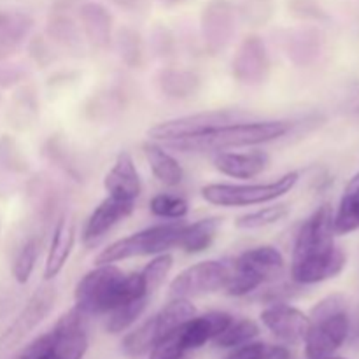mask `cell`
I'll return each instance as SVG.
<instances>
[{
  "instance_id": "obj_1",
  "label": "cell",
  "mask_w": 359,
  "mask_h": 359,
  "mask_svg": "<svg viewBox=\"0 0 359 359\" xmlns=\"http://www.w3.org/2000/svg\"><path fill=\"white\" fill-rule=\"evenodd\" d=\"M333 209L325 203L316 209L298 230L291 255V280L312 286L333 279L346 269L347 256L335 244Z\"/></svg>"
},
{
  "instance_id": "obj_2",
  "label": "cell",
  "mask_w": 359,
  "mask_h": 359,
  "mask_svg": "<svg viewBox=\"0 0 359 359\" xmlns=\"http://www.w3.org/2000/svg\"><path fill=\"white\" fill-rule=\"evenodd\" d=\"M149 297L140 272L125 273L114 263L97 265L74 290L76 309L86 318L109 314L119 305Z\"/></svg>"
},
{
  "instance_id": "obj_3",
  "label": "cell",
  "mask_w": 359,
  "mask_h": 359,
  "mask_svg": "<svg viewBox=\"0 0 359 359\" xmlns=\"http://www.w3.org/2000/svg\"><path fill=\"white\" fill-rule=\"evenodd\" d=\"M291 126L293 123L283 121V119H249V121L219 126V128L198 133V135L163 140L160 144L175 153H221V151L237 149V147H252L272 142L287 135Z\"/></svg>"
},
{
  "instance_id": "obj_4",
  "label": "cell",
  "mask_w": 359,
  "mask_h": 359,
  "mask_svg": "<svg viewBox=\"0 0 359 359\" xmlns=\"http://www.w3.org/2000/svg\"><path fill=\"white\" fill-rule=\"evenodd\" d=\"M351 318L347 302L342 294L323 298L311 311L309 330L305 335L307 359L333 356L349 337Z\"/></svg>"
},
{
  "instance_id": "obj_5",
  "label": "cell",
  "mask_w": 359,
  "mask_h": 359,
  "mask_svg": "<svg viewBox=\"0 0 359 359\" xmlns=\"http://www.w3.org/2000/svg\"><path fill=\"white\" fill-rule=\"evenodd\" d=\"M283 255L272 245H258L244 251L231 259V276L228 280L226 294L248 297L256 293L263 284L276 283L284 273Z\"/></svg>"
},
{
  "instance_id": "obj_6",
  "label": "cell",
  "mask_w": 359,
  "mask_h": 359,
  "mask_svg": "<svg viewBox=\"0 0 359 359\" xmlns=\"http://www.w3.org/2000/svg\"><path fill=\"white\" fill-rule=\"evenodd\" d=\"M300 181V172L293 170L270 182L255 184H207L202 188V196L207 203L217 207H249L263 205L287 195Z\"/></svg>"
},
{
  "instance_id": "obj_7",
  "label": "cell",
  "mask_w": 359,
  "mask_h": 359,
  "mask_svg": "<svg viewBox=\"0 0 359 359\" xmlns=\"http://www.w3.org/2000/svg\"><path fill=\"white\" fill-rule=\"evenodd\" d=\"M184 221H170L161 223L156 226H149L137 233L128 235L125 238L112 242L95 258L97 265H107V263L125 262L130 258L139 256H156L161 252H168L177 244L179 231H181Z\"/></svg>"
},
{
  "instance_id": "obj_8",
  "label": "cell",
  "mask_w": 359,
  "mask_h": 359,
  "mask_svg": "<svg viewBox=\"0 0 359 359\" xmlns=\"http://www.w3.org/2000/svg\"><path fill=\"white\" fill-rule=\"evenodd\" d=\"M196 314L195 305L191 300L184 298H172L160 312L151 316L149 319L137 326L135 330L128 333L123 339V353L130 358H139L144 354L151 353L154 346L163 339L167 333L181 326L188 319H191Z\"/></svg>"
},
{
  "instance_id": "obj_9",
  "label": "cell",
  "mask_w": 359,
  "mask_h": 359,
  "mask_svg": "<svg viewBox=\"0 0 359 359\" xmlns=\"http://www.w3.org/2000/svg\"><path fill=\"white\" fill-rule=\"evenodd\" d=\"M249 119H258V116L248 111H241V109H214V111L196 112V114L161 121L154 125L153 128H149L147 135H149L151 140L163 142V140L198 135V133L210 132V130L219 128V126L238 121H249Z\"/></svg>"
},
{
  "instance_id": "obj_10",
  "label": "cell",
  "mask_w": 359,
  "mask_h": 359,
  "mask_svg": "<svg viewBox=\"0 0 359 359\" xmlns=\"http://www.w3.org/2000/svg\"><path fill=\"white\" fill-rule=\"evenodd\" d=\"M231 276V259H209L182 270L170 283L172 298L205 297L224 290Z\"/></svg>"
},
{
  "instance_id": "obj_11",
  "label": "cell",
  "mask_w": 359,
  "mask_h": 359,
  "mask_svg": "<svg viewBox=\"0 0 359 359\" xmlns=\"http://www.w3.org/2000/svg\"><path fill=\"white\" fill-rule=\"evenodd\" d=\"M86 319L76 307L65 312L46 333V346L37 359H83L88 351Z\"/></svg>"
},
{
  "instance_id": "obj_12",
  "label": "cell",
  "mask_w": 359,
  "mask_h": 359,
  "mask_svg": "<svg viewBox=\"0 0 359 359\" xmlns=\"http://www.w3.org/2000/svg\"><path fill=\"white\" fill-rule=\"evenodd\" d=\"M56 300H58V291L53 284H44L39 287L25 307L21 309L20 314L14 318L6 328V332L0 335V351H11L16 346H20L46 318L55 309Z\"/></svg>"
},
{
  "instance_id": "obj_13",
  "label": "cell",
  "mask_w": 359,
  "mask_h": 359,
  "mask_svg": "<svg viewBox=\"0 0 359 359\" xmlns=\"http://www.w3.org/2000/svg\"><path fill=\"white\" fill-rule=\"evenodd\" d=\"M270 74V56L266 46L258 35H249L238 46L231 62V76L244 86H258Z\"/></svg>"
},
{
  "instance_id": "obj_14",
  "label": "cell",
  "mask_w": 359,
  "mask_h": 359,
  "mask_svg": "<svg viewBox=\"0 0 359 359\" xmlns=\"http://www.w3.org/2000/svg\"><path fill=\"white\" fill-rule=\"evenodd\" d=\"M235 11L223 0H216L205 6L200 18V30L205 49L210 55H217L230 44L235 35Z\"/></svg>"
},
{
  "instance_id": "obj_15",
  "label": "cell",
  "mask_w": 359,
  "mask_h": 359,
  "mask_svg": "<svg viewBox=\"0 0 359 359\" xmlns=\"http://www.w3.org/2000/svg\"><path fill=\"white\" fill-rule=\"evenodd\" d=\"M262 323L273 337L286 344L304 342L309 330V316L286 302L270 304L262 312Z\"/></svg>"
},
{
  "instance_id": "obj_16",
  "label": "cell",
  "mask_w": 359,
  "mask_h": 359,
  "mask_svg": "<svg viewBox=\"0 0 359 359\" xmlns=\"http://www.w3.org/2000/svg\"><path fill=\"white\" fill-rule=\"evenodd\" d=\"M135 205L133 203L121 202L112 196H105L100 203L93 209V212L88 217L83 230V244L84 248H93L97 245L119 221L128 217L133 212Z\"/></svg>"
},
{
  "instance_id": "obj_17",
  "label": "cell",
  "mask_w": 359,
  "mask_h": 359,
  "mask_svg": "<svg viewBox=\"0 0 359 359\" xmlns=\"http://www.w3.org/2000/svg\"><path fill=\"white\" fill-rule=\"evenodd\" d=\"M104 188L112 198L135 205L137 198L142 191V184H140L135 161H133L132 154L128 151H121L118 154L112 168L105 174Z\"/></svg>"
},
{
  "instance_id": "obj_18",
  "label": "cell",
  "mask_w": 359,
  "mask_h": 359,
  "mask_svg": "<svg viewBox=\"0 0 359 359\" xmlns=\"http://www.w3.org/2000/svg\"><path fill=\"white\" fill-rule=\"evenodd\" d=\"M74 244H76V221L69 212H62L55 221L53 226L51 242H49L48 258L44 266V279L51 280L63 270L72 255Z\"/></svg>"
},
{
  "instance_id": "obj_19",
  "label": "cell",
  "mask_w": 359,
  "mask_h": 359,
  "mask_svg": "<svg viewBox=\"0 0 359 359\" xmlns=\"http://www.w3.org/2000/svg\"><path fill=\"white\" fill-rule=\"evenodd\" d=\"M270 165V156L266 151L252 149L245 153L221 151L214 156V167L226 177L233 179H255L266 170Z\"/></svg>"
},
{
  "instance_id": "obj_20",
  "label": "cell",
  "mask_w": 359,
  "mask_h": 359,
  "mask_svg": "<svg viewBox=\"0 0 359 359\" xmlns=\"http://www.w3.org/2000/svg\"><path fill=\"white\" fill-rule=\"evenodd\" d=\"M28 202L34 210L35 223L39 230H46L53 219H56V212L60 209V189L48 175H35L27 184Z\"/></svg>"
},
{
  "instance_id": "obj_21",
  "label": "cell",
  "mask_w": 359,
  "mask_h": 359,
  "mask_svg": "<svg viewBox=\"0 0 359 359\" xmlns=\"http://www.w3.org/2000/svg\"><path fill=\"white\" fill-rule=\"evenodd\" d=\"M81 28L90 46L104 51L112 42V16L102 4L86 2L79 7Z\"/></svg>"
},
{
  "instance_id": "obj_22",
  "label": "cell",
  "mask_w": 359,
  "mask_h": 359,
  "mask_svg": "<svg viewBox=\"0 0 359 359\" xmlns=\"http://www.w3.org/2000/svg\"><path fill=\"white\" fill-rule=\"evenodd\" d=\"M142 153L146 158L147 165L154 177L165 186H179L184 179V170L181 163L168 153L167 147L161 146L156 140H147L142 144Z\"/></svg>"
},
{
  "instance_id": "obj_23",
  "label": "cell",
  "mask_w": 359,
  "mask_h": 359,
  "mask_svg": "<svg viewBox=\"0 0 359 359\" xmlns=\"http://www.w3.org/2000/svg\"><path fill=\"white\" fill-rule=\"evenodd\" d=\"M221 221L217 217H205L196 223H184L179 231L177 244L175 249L188 252V255H200L207 251L216 241L217 230H219Z\"/></svg>"
},
{
  "instance_id": "obj_24",
  "label": "cell",
  "mask_w": 359,
  "mask_h": 359,
  "mask_svg": "<svg viewBox=\"0 0 359 359\" xmlns=\"http://www.w3.org/2000/svg\"><path fill=\"white\" fill-rule=\"evenodd\" d=\"M158 88L161 93L174 100H186L198 93L200 86H202V79L196 72L186 69H161L156 77Z\"/></svg>"
},
{
  "instance_id": "obj_25",
  "label": "cell",
  "mask_w": 359,
  "mask_h": 359,
  "mask_svg": "<svg viewBox=\"0 0 359 359\" xmlns=\"http://www.w3.org/2000/svg\"><path fill=\"white\" fill-rule=\"evenodd\" d=\"M34 27V20L23 13L0 11V60L13 55Z\"/></svg>"
},
{
  "instance_id": "obj_26",
  "label": "cell",
  "mask_w": 359,
  "mask_h": 359,
  "mask_svg": "<svg viewBox=\"0 0 359 359\" xmlns=\"http://www.w3.org/2000/svg\"><path fill=\"white\" fill-rule=\"evenodd\" d=\"M337 235H347L359 230V172L347 182L339 209L333 214Z\"/></svg>"
},
{
  "instance_id": "obj_27",
  "label": "cell",
  "mask_w": 359,
  "mask_h": 359,
  "mask_svg": "<svg viewBox=\"0 0 359 359\" xmlns=\"http://www.w3.org/2000/svg\"><path fill=\"white\" fill-rule=\"evenodd\" d=\"M48 34L62 48L70 49V51H76L81 48L79 27L70 14V9H67V7L53 11L51 16H49Z\"/></svg>"
},
{
  "instance_id": "obj_28",
  "label": "cell",
  "mask_w": 359,
  "mask_h": 359,
  "mask_svg": "<svg viewBox=\"0 0 359 359\" xmlns=\"http://www.w3.org/2000/svg\"><path fill=\"white\" fill-rule=\"evenodd\" d=\"M42 242L37 233H32L20 244V248L14 252L13 259V277L18 284H27L30 276L34 273L35 263H37L39 255H41Z\"/></svg>"
},
{
  "instance_id": "obj_29",
  "label": "cell",
  "mask_w": 359,
  "mask_h": 359,
  "mask_svg": "<svg viewBox=\"0 0 359 359\" xmlns=\"http://www.w3.org/2000/svg\"><path fill=\"white\" fill-rule=\"evenodd\" d=\"M259 335V326L252 319H235L214 339L217 347L235 349L244 344L252 342Z\"/></svg>"
},
{
  "instance_id": "obj_30",
  "label": "cell",
  "mask_w": 359,
  "mask_h": 359,
  "mask_svg": "<svg viewBox=\"0 0 359 359\" xmlns=\"http://www.w3.org/2000/svg\"><path fill=\"white\" fill-rule=\"evenodd\" d=\"M147 300L149 298H140V300H133L130 304L119 305L114 311H111L107 314V323H105V330L112 335H118L123 333L125 330H128L130 326H133L137 323V319L142 316V312L146 311Z\"/></svg>"
},
{
  "instance_id": "obj_31",
  "label": "cell",
  "mask_w": 359,
  "mask_h": 359,
  "mask_svg": "<svg viewBox=\"0 0 359 359\" xmlns=\"http://www.w3.org/2000/svg\"><path fill=\"white\" fill-rule=\"evenodd\" d=\"M44 154L51 163H55L56 167L62 168L67 175L74 177L76 181H81L83 170H81V167L77 165V160L72 154V151L67 147L65 140L60 139L58 135H51V139H49L44 146Z\"/></svg>"
},
{
  "instance_id": "obj_32",
  "label": "cell",
  "mask_w": 359,
  "mask_h": 359,
  "mask_svg": "<svg viewBox=\"0 0 359 359\" xmlns=\"http://www.w3.org/2000/svg\"><path fill=\"white\" fill-rule=\"evenodd\" d=\"M287 214H290V207L286 203H277V205L263 207L256 212L244 214L235 221V226L241 228V230H259V228L279 223Z\"/></svg>"
},
{
  "instance_id": "obj_33",
  "label": "cell",
  "mask_w": 359,
  "mask_h": 359,
  "mask_svg": "<svg viewBox=\"0 0 359 359\" xmlns=\"http://www.w3.org/2000/svg\"><path fill=\"white\" fill-rule=\"evenodd\" d=\"M116 49L123 62L132 69H139L144 63V44L142 39L137 32L130 30V28H123L118 32L116 37Z\"/></svg>"
},
{
  "instance_id": "obj_34",
  "label": "cell",
  "mask_w": 359,
  "mask_h": 359,
  "mask_svg": "<svg viewBox=\"0 0 359 359\" xmlns=\"http://www.w3.org/2000/svg\"><path fill=\"white\" fill-rule=\"evenodd\" d=\"M149 210L153 216L161 219H182L188 216L189 205L182 196L170 195V193H160L149 202Z\"/></svg>"
},
{
  "instance_id": "obj_35",
  "label": "cell",
  "mask_w": 359,
  "mask_h": 359,
  "mask_svg": "<svg viewBox=\"0 0 359 359\" xmlns=\"http://www.w3.org/2000/svg\"><path fill=\"white\" fill-rule=\"evenodd\" d=\"M172 266H174V258H172L170 252H161V255H156L151 263H147L142 269L140 276H142L144 284H146L147 293L153 294L161 284L165 283V279L170 273Z\"/></svg>"
},
{
  "instance_id": "obj_36",
  "label": "cell",
  "mask_w": 359,
  "mask_h": 359,
  "mask_svg": "<svg viewBox=\"0 0 359 359\" xmlns=\"http://www.w3.org/2000/svg\"><path fill=\"white\" fill-rule=\"evenodd\" d=\"M39 114V102L32 88H25L14 100L13 118L18 128H27L35 121Z\"/></svg>"
},
{
  "instance_id": "obj_37",
  "label": "cell",
  "mask_w": 359,
  "mask_h": 359,
  "mask_svg": "<svg viewBox=\"0 0 359 359\" xmlns=\"http://www.w3.org/2000/svg\"><path fill=\"white\" fill-rule=\"evenodd\" d=\"M0 168L6 174H25L28 168L27 160L11 137H4L0 140Z\"/></svg>"
},
{
  "instance_id": "obj_38",
  "label": "cell",
  "mask_w": 359,
  "mask_h": 359,
  "mask_svg": "<svg viewBox=\"0 0 359 359\" xmlns=\"http://www.w3.org/2000/svg\"><path fill=\"white\" fill-rule=\"evenodd\" d=\"M161 2L168 4V6H175V4H182V2H186V0H161Z\"/></svg>"
},
{
  "instance_id": "obj_39",
  "label": "cell",
  "mask_w": 359,
  "mask_h": 359,
  "mask_svg": "<svg viewBox=\"0 0 359 359\" xmlns=\"http://www.w3.org/2000/svg\"><path fill=\"white\" fill-rule=\"evenodd\" d=\"M321 359H344V358H335V356H326V358H321Z\"/></svg>"
}]
</instances>
